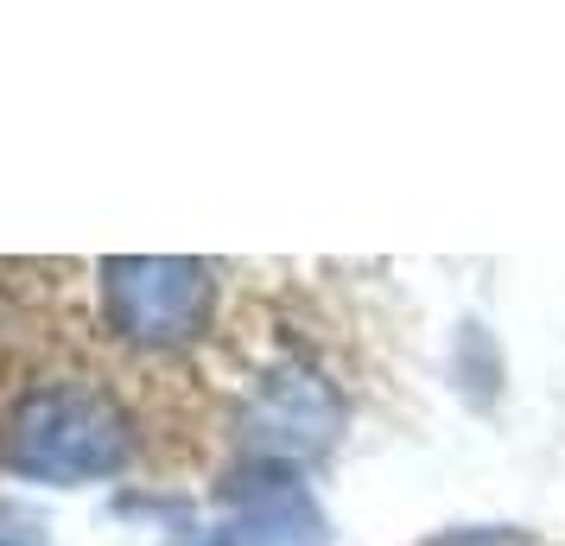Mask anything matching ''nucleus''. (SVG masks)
<instances>
[{
    "label": "nucleus",
    "instance_id": "obj_1",
    "mask_svg": "<svg viewBox=\"0 0 565 546\" xmlns=\"http://www.w3.org/2000/svg\"><path fill=\"white\" fill-rule=\"evenodd\" d=\"M0 458L39 483H103L134 464V419L108 388L57 375L20 394L0 432Z\"/></svg>",
    "mask_w": 565,
    "mask_h": 546
},
{
    "label": "nucleus",
    "instance_id": "obj_2",
    "mask_svg": "<svg viewBox=\"0 0 565 546\" xmlns=\"http://www.w3.org/2000/svg\"><path fill=\"white\" fill-rule=\"evenodd\" d=\"M96 299H103L108 331L134 350H184L204 338L216 280L204 260L179 255H108L96 267Z\"/></svg>",
    "mask_w": 565,
    "mask_h": 546
},
{
    "label": "nucleus",
    "instance_id": "obj_3",
    "mask_svg": "<svg viewBox=\"0 0 565 546\" xmlns=\"http://www.w3.org/2000/svg\"><path fill=\"white\" fill-rule=\"evenodd\" d=\"M337 432H343V394L299 356L260 368V382L242 400V451L274 470L324 458Z\"/></svg>",
    "mask_w": 565,
    "mask_h": 546
},
{
    "label": "nucleus",
    "instance_id": "obj_4",
    "mask_svg": "<svg viewBox=\"0 0 565 546\" xmlns=\"http://www.w3.org/2000/svg\"><path fill=\"white\" fill-rule=\"evenodd\" d=\"M318 534H324V521L306 502V490L292 477H274V483H255L242 515H230L191 546H311Z\"/></svg>",
    "mask_w": 565,
    "mask_h": 546
},
{
    "label": "nucleus",
    "instance_id": "obj_5",
    "mask_svg": "<svg viewBox=\"0 0 565 546\" xmlns=\"http://www.w3.org/2000/svg\"><path fill=\"white\" fill-rule=\"evenodd\" d=\"M0 546H13V540H0Z\"/></svg>",
    "mask_w": 565,
    "mask_h": 546
}]
</instances>
